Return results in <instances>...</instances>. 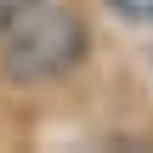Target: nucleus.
<instances>
[{
    "label": "nucleus",
    "mask_w": 153,
    "mask_h": 153,
    "mask_svg": "<svg viewBox=\"0 0 153 153\" xmlns=\"http://www.w3.org/2000/svg\"><path fill=\"white\" fill-rule=\"evenodd\" d=\"M79 57H85V23H79V11L51 6V0H40L34 11H23V17L0 34V68H6V79H17V85L62 79Z\"/></svg>",
    "instance_id": "obj_1"
},
{
    "label": "nucleus",
    "mask_w": 153,
    "mask_h": 153,
    "mask_svg": "<svg viewBox=\"0 0 153 153\" xmlns=\"http://www.w3.org/2000/svg\"><path fill=\"white\" fill-rule=\"evenodd\" d=\"M34 6H40V0H0V34H6L23 11H34Z\"/></svg>",
    "instance_id": "obj_2"
},
{
    "label": "nucleus",
    "mask_w": 153,
    "mask_h": 153,
    "mask_svg": "<svg viewBox=\"0 0 153 153\" xmlns=\"http://www.w3.org/2000/svg\"><path fill=\"white\" fill-rule=\"evenodd\" d=\"M119 6H125L131 17H153V0H119Z\"/></svg>",
    "instance_id": "obj_3"
}]
</instances>
